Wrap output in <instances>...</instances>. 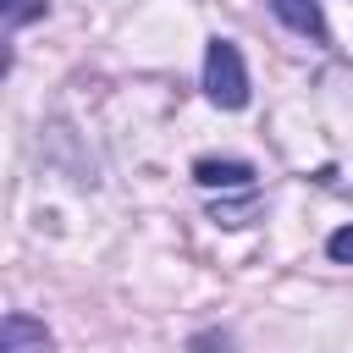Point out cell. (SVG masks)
<instances>
[{
    "label": "cell",
    "mask_w": 353,
    "mask_h": 353,
    "mask_svg": "<svg viewBox=\"0 0 353 353\" xmlns=\"http://www.w3.org/2000/svg\"><path fill=\"white\" fill-rule=\"evenodd\" d=\"M193 182L199 188H248L254 165L248 160H193Z\"/></svg>",
    "instance_id": "obj_4"
},
{
    "label": "cell",
    "mask_w": 353,
    "mask_h": 353,
    "mask_svg": "<svg viewBox=\"0 0 353 353\" xmlns=\"http://www.w3.org/2000/svg\"><path fill=\"white\" fill-rule=\"evenodd\" d=\"M270 11H276L292 33H303V39H314V44L331 39V33H325V11H320V0H270Z\"/></svg>",
    "instance_id": "obj_3"
},
{
    "label": "cell",
    "mask_w": 353,
    "mask_h": 353,
    "mask_svg": "<svg viewBox=\"0 0 353 353\" xmlns=\"http://www.w3.org/2000/svg\"><path fill=\"white\" fill-rule=\"evenodd\" d=\"M188 353H226V336L204 331V336H193V342H188Z\"/></svg>",
    "instance_id": "obj_7"
},
{
    "label": "cell",
    "mask_w": 353,
    "mask_h": 353,
    "mask_svg": "<svg viewBox=\"0 0 353 353\" xmlns=\"http://www.w3.org/2000/svg\"><path fill=\"white\" fill-rule=\"evenodd\" d=\"M325 254H331L336 265H353V226H342V232H331V243H325Z\"/></svg>",
    "instance_id": "obj_6"
},
{
    "label": "cell",
    "mask_w": 353,
    "mask_h": 353,
    "mask_svg": "<svg viewBox=\"0 0 353 353\" xmlns=\"http://www.w3.org/2000/svg\"><path fill=\"white\" fill-rule=\"evenodd\" d=\"M204 94L221 110H243L248 105V66H243V50L232 39H210V50H204Z\"/></svg>",
    "instance_id": "obj_1"
},
{
    "label": "cell",
    "mask_w": 353,
    "mask_h": 353,
    "mask_svg": "<svg viewBox=\"0 0 353 353\" xmlns=\"http://www.w3.org/2000/svg\"><path fill=\"white\" fill-rule=\"evenodd\" d=\"M0 353H50L44 320H33V314H6V325H0Z\"/></svg>",
    "instance_id": "obj_2"
},
{
    "label": "cell",
    "mask_w": 353,
    "mask_h": 353,
    "mask_svg": "<svg viewBox=\"0 0 353 353\" xmlns=\"http://www.w3.org/2000/svg\"><path fill=\"white\" fill-rule=\"evenodd\" d=\"M0 17H6V28H22V22L44 17V0H0Z\"/></svg>",
    "instance_id": "obj_5"
}]
</instances>
